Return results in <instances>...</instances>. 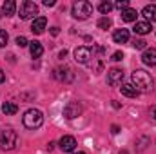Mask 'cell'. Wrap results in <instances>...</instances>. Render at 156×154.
<instances>
[{
	"label": "cell",
	"mask_w": 156,
	"mask_h": 154,
	"mask_svg": "<svg viewBox=\"0 0 156 154\" xmlns=\"http://www.w3.org/2000/svg\"><path fill=\"white\" fill-rule=\"evenodd\" d=\"M122 80H123V71L118 69V67H113L109 73H107V83L116 87V85H122Z\"/></svg>",
	"instance_id": "9"
},
{
	"label": "cell",
	"mask_w": 156,
	"mask_h": 154,
	"mask_svg": "<svg viewBox=\"0 0 156 154\" xmlns=\"http://www.w3.org/2000/svg\"><path fill=\"white\" fill-rule=\"evenodd\" d=\"M7 40H9V37H7V33H5L4 29H0V47H5Z\"/></svg>",
	"instance_id": "23"
},
{
	"label": "cell",
	"mask_w": 156,
	"mask_h": 154,
	"mask_svg": "<svg viewBox=\"0 0 156 154\" xmlns=\"http://www.w3.org/2000/svg\"><path fill=\"white\" fill-rule=\"evenodd\" d=\"M45 26H47V18H45V16H37V18L33 20V24H31V31H33L35 35H40V33H44Z\"/></svg>",
	"instance_id": "12"
},
{
	"label": "cell",
	"mask_w": 156,
	"mask_h": 154,
	"mask_svg": "<svg viewBox=\"0 0 156 154\" xmlns=\"http://www.w3.org/2000/svg\"><path fill=\"white\" fill-rule=\"evenodd\" d=\"M16 140H18V136H16V132H15L11 127L0 129V149H2V151H11V149H15Z\"/></svg>",
	"instance_id": "2"
},
{
	"label": "cell",
	"mask_w": 156,
	"mask_h": 154,
	"mask_svg": "<svg viewBox=\"0 0 156 154\" xmlns=\"http://www.w3.org/2000/svg\"><path fill=\"white\" fill-rule=\"evenodd\" d=\"M115 7H118L120 11H123V9H127V7H129V2H127V0H120V2L115 4Z\"/></svg>",
	"instance_id": "25"
},
{
	"label": "cell",
	"mask_w": 156,
	"mask_h": 154,
	"mask_svg": "<svg viewBox=\"0 0 156 154\" xmlns=\"http://www.w3.org/2000/svg\"><path fill=\"white\" fill-rule=\"evenodd\" d=\"M145 44H147V42H145V40H134V42H133V45H134V47H136V49H145Z\"/></svg>",
	"instance_id": "26"
},
{
	"label": "cell",
	"mask_w": 156,
	"mask_h": 154,
	"mask_svg": "<svg viewBox=\"0 0 156 154\" xmlns=\"http://www.w3.org/2000/svg\"><path fill=\"white\" fill-rule=\"evenodd\" d=\"M142 15L147 18V22H154V20H156V5H154V4L145 5V7H144V11H142Z\"/></svg>",
	"instance_id": "18"
},
{
	"label": "cell",
	"mask_w": 156,
	"mask_h": 154,
	"mask_svg": "<svg viewBox=\"0 0 156 154\" xmlns=\"http://www.w3.org/2000/svg\"><path fill=\"white\" fill-rule=\"evenodd\" d=\"M153 116H154V120H156V109H154V113H153Z\"/></svg>",
	"instance_id": "33"
},
{
	"label": "cell",
	"mask_w": 156,
	"mask_h": 154,
	"mask_svg": "<svg viewBox=\"0 0 156 154\" xmlns=\"http://www.w3.org/2000/svg\"><path fill=\"white\" fill-rule=\"evenodd\" d=\"M58 143H60V149H62L64 152H73L75 147H76V140H75L73 136H62Z\"/></svg>",
	"instance_id": "10"
},
{
	"label": "cell",
	"mask_w": 156,
	"mask_h": 154,
	"mask_svg": "<svg viewBox=\"0 0 156 154\" xmlns=\"http://www.w3.org/2000/svg\"><path fill=\"white\" fill-rule=\"evenodd\" d=\"M44 5L51 7V5H55V0H44Z\"/></svg>",
	"instance_id": "29"
},
{
	"label": "cell",
	"mask_w": 156,
	"mask_h": 154,
	"mask_svg": "<svg viewBox=\"0 0 156 154\" xmlns=\"http://www.w3.org/2000/svg\"><path fill=\"white\" fill-rule=\"evenodd\" d=\"M35 15H38V5L31 0H26L20 4V9H18V16L22 20H27V18H35Z\"/></svg>",
	"instance_id": "5"
},
{
	"label": "cell",
	"mask_w": 156,
	"mask_h": 154,
	"mask_svg": "<svg viewBox=\"0 0 156 154\" xmlns=\"http://www.w3.org/2000/svg\"><path fill=\"white\" fill-rule=\"evenodd\" d=\"M98 27H100V29H109V27H111V18L102 16V18L98 20Z\"/></svg>",
	"instance_id": "22"
},
{
	"label": "cell",
	"mask_w": 156,
	"mask_h": 154,
	"mask_svg": "<svg viewBox=\"0 0 156 154\" xmlns=\"http://www.w3.org/2000/svg\"><path fill=\"white\" fill-rule=\"evenodd\" d=\"M55 78L64 82V83H71L75 80V75H73V69L67 67V65H62V67H56L55 69Z\"/></svg>",
	"instance_id": "6"
},
{
	"label": "cell",
	"mask_w": 156,
	"mask_h": 154,
	"mask_svg": "<svg viewBox=\"0 0 156 154\" xmlns=\"http://www.w3.org/2000/svg\"><path fill=\"white\" fill-rule=\"evenodd\" d=\"M58 33H60V31H58V27H51V35H53V37H56Z\"/></svg>",
	"instance_id": "30"
},
{
	"label": "cell",
	"mask_w": 156,
	"mask_h": 154,
	"mask_svg": "<svg viewBox=\"0 0 156 154\" xmlns=\"http://www.w3.org/2000/svg\"><path fill=\"white\" fill-rule=\"evenodd\" d=\"M111 132H113V134H118V132H120V127H118V125H111Z\"/></svg>",
	"instance_id": "28"
},
{
	"label": "cell",
	"mask_w": 156,
	"mask_h": 154,
	"mask_svg": "<svg viewBox=\"0 0 156 154\" xmlns=\"http://www.w3.org/2000/svg\"><path fill=\"white\" fill-rule=\"evenodd\" d=\"M66 54H67V51L64 49V51H60V58H66Z\"/></svg>",
	"instance_id": "32"
},
{
	"label": "cell",
	"mask_w": 156,
	"mask_h": 154,
	"mask_svg": "<svg viewBox=\"0 0 156 154\" xmlns=\"http://www.w3.org/2000/svg\"><path fill=\"white\" fill-rule=\"evenodd\" d=\"M22 121H24V125L27 129H38L40 125L44 123V114L38 109H29V111H26Z\"/></svg>",
	"instance_id": "3"
},
{
	"label": "cell",
	"mask_w": 156,
	"mask_h": 154,
	"mask_svg": "<svg viewBox=\"0 0 156 154\" xmlns=\"http://www.w3.org/2000/svg\"><path fill=\"white\" fill-rule=\"evenodd\" d=\"M120 154H127V151H122V152H120Z\"/></svg>",
	"instance_id": "35"
},
{
	"label": "cell",
	"mask_w": 156,
	"mask_h": 154,
	"mask_svg": "<svg viewBox=\"0 0 156 154\" xmlns=\"http://www.w3.org/2000/svg\"><path fill=\"white\" fill-rule=\"evenodd\" d=\"M122 20L123 22H136V16H138V13H136V9H133V7H127V9H123L122 11Z\"/></svg>",
	"instance_id": "17"
},
{
	"label": "cell",
	"mask_w": 156,
	"mask_h": 154,
	"mask_svg": "<svg viewBox=\"0 0 156 154\" xmlns=\"http://www.w3.org/2000/svg\"><path fill=\"white\" fill-rule=\"evenodd\" d=\"M113 40H115L116 44H125V42H129V31H127V29H116V31L113 33Z\"/></svg>",
	"instance_id": "15"
},
{
	"label": "cell",
	"mask_w": 156,
	"mask_h": 154,
	"mask_svg": "<svg viewBox=\"0 0 156 154\" xmlns=\"http://www.w3.org/2000/svg\"><path fill=\"white\" fill-rule=\"evenodd\" d=\"M82 114V105L78 102H69L66 107H64V116L67 120H73V118H78Z\"/></svg>",
	"instance_id": "7"
},
{
	"label": "cell",
	"mask_w": 156,
	"mask_h": 154,
	"mask_svg": "<svg viewBox=\"0 0 156 154\" xmlns=\"http://www.w3.org/2000/svg\"><path fill=\"white\" fill-rule=\"evenodd\" d=\"M4 80H5V73H4V71H2V69H0V83H2V82H4Z\"/></svg>",
	"instance_id": "31"
},
{
	"label": "cell",
	"mask_w": 156,
	"mask_h": 154,
	"mask_svg": "<svg viewBox=\"0 0 156 154\" xmlns=\"http://www.w3.org/2000/svg\"><path fill=\"white\" fill-rule=\"evenodd\" d=\"M151 24L149 22H136L134 24V27H133V31L136 33V35H147V33H151Z\"/></svg>",
	"instance_id": "13"
},
{
	"label": "cell",
	"mask_w": 156,
	"mask_h": 154,
	"mask_svg": "<svg viewBox=\"0 0 156 154\" xmlns=\"http://www.w3.org/2000/svg\"><path fill=\"white\" fill-rule=\"evenodd\" d=\"M73 154H85V152H82V151H80V152H73Z\"/></svg>",
	"instance_id": "34"
},
{
	"label": "cell",
	"mask_w": 156,
	"mask_h": 154,
	"mask_svg": "<svg viewBox=\"0 0 156 154\" xmlns=\"http://www.w3.org/2000/svg\"><path fill=\"white\" fill-rule=\"evenodd\" d=\"M15 11H16V4L13 0H5L2 4V15L4 16H11V15H15Z\"/></svg>",
	"instance_id": "16"
},
{
	"label": "cell",
	"mask_w": 156,
	"mask_h": 154,
	"mask_svg": "<svg viewBox=\"0 0 156 154\" xmlns=\"http://www.w3.org/2000/svg\"><path fill=\"white\" fill-rule=\"evenodd\" d=\"M16 45L18 47H26V45H29V42L26 37H16Z\"/></svg>",
	"instance_id": "24"
},
{
	"label": "cell",
	"mask_w": 156,
	"mask_h": 154,
	"mask_svg": "<svg viewBox=\"0 0 156 154\" xmlns=\"http://www.w3.org/2000/svg\"><path fill=\"white\" fill-rule=\"evenodd\" d=\"M111 60H115V62H120V60H123V53L116 51V53L113 54V58H111Z\"/></svg>",
	"instance_id": "27"
},
{
	"label": "cell",
	"mask_w": 156,
	"mask_h": 154,
	"mask_svg": "<svg viewBox=\"0 0 156 154\" xmlns=\"http://www.w3.org/2000/svg\"><path fill=\"white\" fill-rule=\"evenodd\" d=\"M115 7V4H111V2H102L100 5H98V9H100V13L102 15H107V13H111V9Z\"/></svg>",
	"instance_id": "21"
},
{
	"label": "cell",
	"mask_w": 156,
	"mask_h": 154,
	"mask_svg": "<svg viewBox=\"0 0 156 154\" xmlns=\"http://www.w3.org/2000/svg\"><path fill=\"white\" fill-rule=\"evenodd\" d=\"M2 113L5 116L16 114V113H18V105L13 103V102H5V103H2Z\"/></svg>",
	"instance_id": "20"
},
{
	"label": "cell",
	"mask_w": 156,
	"mask_h": 154,
	"mask_svg": "<svg viewBox=\"0 0 156 154\" xmlns=\"http://www.w3.org/2000/svg\"><path fill=\"white\" fill-rule=\"evenodd\" d=\"M93 15V5L85 0H78L73 4V16L76 20H87Z\"/></svg>",
	"instance_id": "4"
},
{
	"label": "cell",
	"mask_w": 156,
	"mask_h": 154,
	"mask_svg": "<svg viewBox=\"0 0 156 154\" xmlns=\"http://www.w3.org/2000/svg\"><path fill=\"white\" fill-rule=\"evenodd\" d=\"M120 91H122V94L127 96V98H136V96H138V91H136V87H134L133 83H123V85L120 87Z\"/></svg>",
	"instance_id": "14"
},
{
	"label": "cell",
	"mask_w": 156,
	"mask_h": 154,
	"mask_svg": "<svg viewBox=\"0 0 156 154\" xmlns=\"http://www.w3.org/2000/svg\"><path fill=\"white\" fill-rule=\"evenodd\" d=\"M131 78H133V85L136 87L138 93H149L153 89V78H151L149 73H145L142 69H136Z\"/></svg>",
	"instance_id": "1"
},
{
	"label": "cell",
	"mask_w": 156,
	"mask_h": 154,
	"mask_svg": "<svg viewBox=\"0 0 156 154\" xmlns=\"http://www.w3.org/2000/svg\"><path fill=\"white\" fill-rule=\"evenodd\" d=\"M91 56H93V51L89 47H85V45L75 49V60H76L78 64H89V58Z\"/></svg>",
	"instance_id": "8"
},
{
	"label": "cell",
	"mask_w": 156,
	"mask_h": 154,
	"mask_svg": "<svg viewBox=\"0 0 156 154\" xmlns=\"http://www.w3.org/2000/svg\"><path fill=\"white\" fill-rule=\"evenodd\" d=\"M142 62L145 64V65H156V49L154 47H145V51H144V54H142Z\"/></svg>",
	"instance_id": "11"
},
{
	"label": "cell",
	"mask_w": 156,
	"mask_h": 154,
	"mask_svg": "<svg viewBox=\"0 0 156 154\" xmlns=\"http://www.w3.org/2000/svg\"><path fill=\"white\" fill-rule=\"evenodd\" d=\"M29 51H31V56L33 58H40L42 56V53H44V47H42V44L40 42H29Z\"/></svg>",
	"instance_id": "19"
}]
</instances>
